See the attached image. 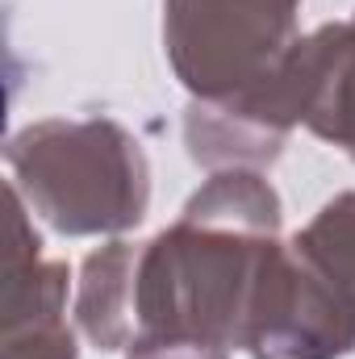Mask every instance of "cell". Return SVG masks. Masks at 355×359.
<instances>
[{
    "instance_id": "obj_1",
    "label": "cell",
    "mask_w": 355,
    "mask_h": 359,
    "mask_svg": "<svg viewBox=\"0 0 355 359\" xmlns=\"http://www.w3.org/2000/svg\"><path fill=\"white\" fill-rule=\"evenodd\" d=\"M13 188L63 234L130 230L147 213V159L113 121H42L8 142Z\"/></svg>"
},
{
    "instance_id": "obj_2",
    "label": "cell",
    "mask_w": 355,
    "mask_h": 359,
    "mask_svg": "<svg viewBox=\"0 0 355 359\" xmlns=\"http://www.w3.org/2000/svg\"><path fill=\"white\" fill-rule=\"evenodd\" d=\"M301 0H168L163 38L184 88L201 100L264 80L301 42Z\"/></svg>"
},
{
    "instance_id": "obj_3",
    "label": "cell",
    "mask_w": 355,
    "mask_h": 359,
    "mask_svg": "<svg viewBox=\"0 0 355 359\" xmlns=\"http://www.w3.org/2000/svg\"><path fill=\"white\" fill-rule=\"evenodd\" d=\"M355 347V313L297 247H276L264 268L247 343L255 359H339Z\"/></svg>"
},
{
    "instance_id": "obj_4",
    "label": "cell",
    "mask_w": 355,
    "mask_h": 359,
    "mask_svg": "<svg viewBox=\"0 0 355 359\" xmlns=\"http://www.w3.org/2000/svg\"><path fill=\"white\" fill-rule=\"evenodd\" d=\"M63 313H67V268L42 259L38 234L25 230L21 192L8 188L4 359H76V339Z\"/></svg>"
},
{
    "instance_id": "obj_5",
    "label": "cell",
    "mask_w": 355,
    "mask_h": 359,
    "mask_svg": "<svg viewBox=\"0 0 355 359\" xmlns=\"http://www.w3.org/2000/svg\"><path fill=\"white\" fill-rule=\"evenodd\" d=\"M301 50L309 72L305 126L355 159V21L301 38Z\"/></svg>"
},
{
    "instance_id": "obj_6",
    "label": "cell",
    "mask_w": 355,
    "mask_h": 359,
    "mask_svg": "<svg viewBox=\"0 0 355 359\" xmlns=\"http://www.w3.org/2000/svg\"><path fill=\"white\" fill-rule=\"evenodd\" d=\"M297 255L309 259L318 276L343 297V305L355 313V192H343L330 201L297 238Z\"/></svg>"
},
{
    "instance_id": "obj_7",
    "label": "cell",
    "mask_w": 355,
    "mask_h": 359,
    "mask_svg": "<svg viewBox=\"0 0 355 359\" xmlns=\"http://www.w3.org/2000/svg\"><path fill=\"white\" fill-rule=\"evenodd\" d=\"M130 359H226L222 347L205 343H172V339H134Z\"/></svg>"
}]
</instances>
